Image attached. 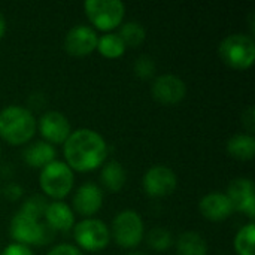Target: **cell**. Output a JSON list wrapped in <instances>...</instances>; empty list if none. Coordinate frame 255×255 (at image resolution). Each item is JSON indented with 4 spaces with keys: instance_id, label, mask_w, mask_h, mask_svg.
<instances>
[{
    "instance_id": "obj_6",
    "label": "cell",
    "mask_w": 255,
    "mask_h": 255,
    "mask_svg": "<svg viewBox=\"0 0 255 255\" xmlns=\"http://www.w3.org/2000/svg\"><path fill=\"white\" fill-rule=\"evenodd\" d=\"M84 10L97 28L111 30L121 24L126 6L121 0H87Z\"/></svg>"
},
{
    "instance_id": "obj_30",
    "label": "cell",
    "mask_w": 255,
    "mask_h": 255,
    "mask_svg": "<svg viewBox=\"0 0 255 255\" xmlns=\"http://www.w3.org/2000/svg\"><path fill=\"white\" fill-rule=\"evenodd\" d=\"M1 255H33V253L28 250V247L21 245V244H10L4 248Z\"/></svg>"
},
{
    "instance_id": "obj_26",
    "label": "cell",
    "mask_w": 255,
    "mask_h": 255,
    "mask_svg": "<svg viewBox=\"0 0 255 255\" xmlns=\"http://www.w3.org/2000/svg\"><path fill=\"white\" fill-rule=\"evenodd\" d=\"M136 76L140 79H148L155 73V61L148 55H140L133 64Z\"/></svg>"
},
{
    "instance_id": "obj_9",
    "label": "cell",
    "mask_w": 255,
    "mask_h": 255,
    "mask_svg": "<svg viewBox=\"0 0 255 255\" xmlns=\"http://www.w3.org/2000/svg\"><path fill=\"white\" fill-rule=\"evenodd\" d=\"M142 185L146 194L152 197H164L175 191L178 178L170 167L158 164L146 170L142 179Z\"/></svg>"
},
{
    "instance_id": "obj_32",
    "label": "cell",
    "mask_w": 255,
    "mask_h": 255,
    "mask_svg": "<svg viewBox=\"0 0 255 255\" xmlns=\"http://www.w3.org/2000/svg\"><path fill=\"white\" fill-rule=\"evenodd\" d=\"M127 255H145V254H142V253H139V251H131V253H128Z\"/></svg>"
},
{
    "instance_id": "obj_3",
    "label": "cell",
    "mask_w": 255,
    "mask_h": 255,
    "mask_svg": "<svg viewBox=\"0 0 255 255\" xmlns=\"http://www.w3.org/2000/svg\"><path fill=\"white\" fill-rule=\"evenodd\" d=\"M221 60L233 69H248L255 60V42L253 36L233 33L224 37L218 46Z\"/></svg>"
},
{
    "instance_id": "obj_17",
    "label": "cell",
    "mask_w": 255,
    "mask_h": 255,
    "mask_svg": "<svg viewBox=\"0 0 255 255\" xmlns=\"http://www.w3.org/2000/svg\"><path fill=\"white\" fill-rule=\"evenodd\" d=\"M227 197L232 202L233 211L242 209L244 203L250 200L251 197H255L254 182L248 178H238L233 179L227 187Z\"/></svg>"
},
{
    "instance_id": "obj_18",
    "label": "cell",
    "mask_w": 255,
    "mask_h": 255,
    "mask_svg": "<svg viewBox=\"0 0 255 255\" xmlns=\"http://www.w3.org/2000/svg\"><path fill=\"white\" fill-rule=\"evenodd\" d=\"M227 152L238 160H253L255 154V137L248 133L233 134L227 140Z\"/></svg>"
},
{
    "instance_id": "obj_28",
    "label": "cell",
    "mask_w": 255,
    "mask_h": 255,
    "mask_svg": "<svg viewBox=\"0 0 255 255\" xmlns=\"http://www.w3.org/2000/svg\"><path fill=\"white\" fill-rule=\"evenodd\" d=\"M22 187L21 185H18V184H15V182H10V184H7L6 187H4V190H3V194H4V197L7 199V200H10V202H15V200H18L21 196H22Z\"/></svg>"
},
{
    "instance_id": "obj_1",
    "label": "cell",
    "mask_w": 255,
    "mask_h": 255,
    "mask_svg": "<svg viewBox=\"0 0 255 255\" xmlns=\"http://www.w3.org/2000/svg\"><path fill=\"white\" fill-rule=\"evenodd\" d=\"M108 155L105 139L91 128H78L64 142L66 164L78 172H88L99 167Z\"/></svg>"
},
{
    "instance_id": "obj_4",
    "label": "cell",
    "mask_w": 255,
    "mask_h": 255,
    "mask_svg": "<svg viewBox=\"0 0 255 255\" xmlns=\"http://www.w3.org/2000/svg\"><path fill=\"white\" fill-rule=\"evenodd\" d=\"M10 236L21 245H40L48 244L52 236L54 230L48 224L39 223L22 212H16L10 220Z\"/></svg>"
},
{
    "instance_id": "obj_12",
    "label": "cell",
    "mask_w": 255,
    "mask_h": 255,
    "mask_svg": "<svg viewBox=\"0 0 255 255\" xmlns=\"http://www.w3.org/2000/svg\"><path fill=\"white\" fill-rule=\"evenodd\" d=\"M39 131L48 143H63L72 133L69 120L57 111L45 112L39 120Z\"/></svg>"
},
{
    "instance_id": "obj_11",
    "label": "cell",
    "mask_w": 255,
    "mask_h": 255,
    "mask_svg": "<svg viewBox=\"0 0 255 255\" xmlns=\"http://www.w3.org/2000/svg\"><path fill=\"white\" fill-rule=\"evenodd\" d=\"M97 39L99 36L94 28L85 24H78L67 31L64 37V48L72 55H87L96 49Z\"/></svg>"
},
{
    "instance_id": "obj_24",
    "label": "cell",
    "mask_w": 255,
    "mask_h": 255,
    "mask_svg": "<svg viewBox=\"0 0 255 255\" xmlns=\"http://www.w3.org/2000/svg\"><path fill=\"white\" fill-rule=\"evenodd\" d=\"M146 241H148V245L152 250H155L158 253H164V251H167L172 247L173 236L164 227H154V229L149 230Z\"/></svg>"
},
{
    "instance_id": "obj_23",
    "label": "cell",
    "mask_w": 255,
    "mask_h": 255,
    "mask_svg": "<svg viewBox=\"0 0 255 255\" xmlns=\"http://www.w3.org/2000/svg\"><path fill=\"white\" fill-rule=\"evenodd\" d=\"M255 224L250 223L244 226L235 238V250L239 255H255Z\"/></svg>"
},
{
    "instance_id": "obj_8",
    "label": "cell",
    "mask_w": 255,
    "mask_h": 255,
    "mask_svg": "<svg viewBox=\"0 0 255 255\" xmlns=\"http://www.w3.org/2000/svg\"><path fill=\"white\" fill-rule=\"evenodd\" d=\"M73 235L81 248L93 253L106 248L111 241L109 227L97 218H87L78 223Z\"/></svg>"
},
{
    "instance_id": "obj_15",
    "label": "cell",
    "mask_w": 255,
    "mask_h": 255,
    "mask_svg": "<svg viewBox=\"0 0 255 255\" xmlns=\"http://www.w3.org/2000/svg\"><path fill=\"white\" fill-rule=\"evenodd\" d=\"M46 224L54 232H66L73 227L75 224V215L73 211L63 202H51L48 203L45 214H43Z\"/></svg>"
},
{
    "instance_id": "obj_20",
    "label": "cell",
    "mask_w": 255,
    "mask_h": 255,
    "mask_svg": "<svg viewBox=\"0 0 255 255\" xmlns=\"http://www.w3.org/2000/svg\"><path fill=\"white\" fill-rule=\"evenodd\" d=\"M126 178H127V175H126L124 166L115 160L106 163L100 172V181H102L103 187L111 193L120 191L126 184Z\"/></svg>"
},
{
    "instance_id": "obj_5",
    "label": "cell",
    "mask_w": 255,
    "mask_h": 255,
    "mask_svg": "<svg viewBox=\"0 0 255 255\" xmlns=\"http://www.w3.org/2000/svg\"><path fill=\"white\" fill-rule=\"evenodd\" d=\"M39 184L46 196L52 199H63L73 187V170L64 161L54 160L42 167Z\"/></svg>"
},
{
    "instance_id": "obj_16",
    "label": "cell",
    "mask_w": 255,
    "mask_h": 255,
    "mask_svg": "<svg viewBox=\"0 0 255 255\" xmlns=\"http://www.w3.org/2000/svg\"><path fill=\"white\" fill-rule=\"evenodd\" d=\"M55 148L51 143L46 140H36L24 149L22 158L31 167H45L55 160Z\"/></svg>"
},
{
    "instance_id": "obj_13",
    "label": "cell",
    "mask_w": 255,
    "mask_h": 255,
    "mask_svg": "<svg viewBox=\"0 0 255 255\" xmlns=\"http://www.w3.org/2000/svg\"><path fill=\"white\" fill-rule=\"evenodd\" d=\"M103 203V193L94 182L82 184L73 196V208L82 217L94 215L100 211Z\"/></svg>"
},
{
    "instance_id": "obj_10",
    "label": "cell",
    "mask_w": 255,
    "mask_h": 255,
    "mask_svg": "<svg viewBox=\"0 0 255 255\" xmlns=\"http://www.w3.org/2000/svg\"><path fill=\"white\" fill-rule=\"evenodd\" d=\"M187 94L185 82L172 73H164L155 78L152 82V96L157 102L164 105L179 103Z\"/></svg>"
},
{
    "instance_id": "obj_22",
    "label": "cell",
    "mask_w": 255,
    "mask_h": 255,
    "mask_svg": "<svg viewBox=\"0 0 255 255\" xmlns=\"http://www.w3.org/2000/svg\"><path fill=\"white\" fill-rule=\"evenodd\" d=\"M118 36L121 37V40L126 46H139L145 40L146 31L140 22L128 21L121 25Z\"/></svg>"
},
{
    "instance_id": "obj_27",
    "label": "cell",
    "mask_w": 255,
    "mask_h": 255,
    "mask_svg": "<svg viewBox=\"0 0 255 255\" xmlns=\"http://www.w3.org/2000/svg\"><path fill=\"white\" fill-rule=\"evenodd\" d=\"M46 255H84L81 253L79 248H76L75 245L70 244H60L57 247H54Z\"/></svg>"
},
{
    "instance_id": "obj_19",
    "label": "cell",
    "mask_w": 255,
    "mask_h": 255,
    "mask_svg": "<svg viewBox=\"0 0 255 255\" xmlns=\"http://www.w3.org/2000/svg\"><path fill=\"white\" fill-rule=\"evenodd\" d=\"M178 255H208V245L203 236L197 232L181 233L176 239Z\"/></svg>"
},
{
    "instance_id": "obj_21",
    "label": "cell",
    "mask_w": 255,
    "mask_h": 255,
    "mask_svg": "<svg viewBox=\"0 0 255 255\" xmlns=\"http://www.w3.org/2000/svg\"><path fill=\"white\" fill-rule=\"evenodd\" d=\"M99 52L108 58H117L124 54L126 45L123 43L121 37L118 33H106L97 39V46Z\"/></svg>"
},
{
    "instance_id": "obj_31",
    "label": "cell",
    "mask_w": 255,
    "mask_h": 255,
    "mask_svg": "<svg viewBox=\"0 0 255 255\" xmlns=\"http://www.w3.org/2000/svg\"><path fill=\"white\" fill-rule=\"evenodd\" d=\"M4 30H6V21H4L3 13L0 12V39H1V36L4 34Z\"/></svg>"
},
{
    "instance_id": "obj_29",
    "label": "cell",
    "mask_w": 255,
    "mask_h": 255,
    "mask_svg": "<svg viewBox=\"0 0 255 255\" xmlns=\"http://www.w3.org/2000/svg\"><path fill=\"white\" fill-rule=\"evenodd\" d=\"M242 123H244V126H245V128L248 130V131H254L255 130V112H254V108L253 106H248L245 111H244V114H242Z\"/></svg>"
},
{
    "instance_id": "obj_25",
    "label": "cell",
    "mask_w": 255,
    "mask_h": 255,
    "mask_svg": "<svg viewBox=\"0 0 255 255\" xmlns=\"http://www.w3.org/2000/svg\"><path fill=\"white\" fill-rule=\"evenodd\" d=\"M48 203H49V202H48L43 196H40V194H33V196H30V197L24 202V205H22V208H21L19 212H22V214H25V215L34 218V220H39V217H42V215L45 214V209H46Z\"/></svg>"
},
{
    "instance_id": "obj_2",
    "label": "cell",
    "mask_w": 255,
    "mask_h": 255,
    "mask_svg": "<svg viewBox=\"0 0 255 255\" xmlns=\"http://www.w3.org/2000/svg\"><path fill=\"white\" fill-rule=\"evenodd\" d=\"M36 118L33 114L18 105H10L0 111V136L12 143H25L36 131Z\"/></svg>"
},
{
    "instance_id": "obj_14",
    "label": "cell",
    "mask_w": 255,
    "mask_h": 255,
    "mask_svg": "<svg viewBox=\"0 0 255 255\" xmlns=\"http://www.w3.org/2000/svg\"><path fill=\"white\" fill-rule=\"evenodd\" d=\"M199 208L202 215L211 221H223L229 218L233 212V206L227 194L217 191L203 196L199 203Z\"/></svg>"
},
{
    "instance_id": "obj_7",
    "label": "cell",
    "mask_w": 255,
    "mask_h": 255,
    "mask_svg": "<svg viewBox=\"0 0 255 255\" xmlns=\"http://www.w3.org/2000/svg\"><path fill=\"white\" fill-rule=\"evenodd\" d=\"M114 241L123 248H133L143 239V221L131 209L121 211L112 221Z\"/></svg>"
}]
</instances>
